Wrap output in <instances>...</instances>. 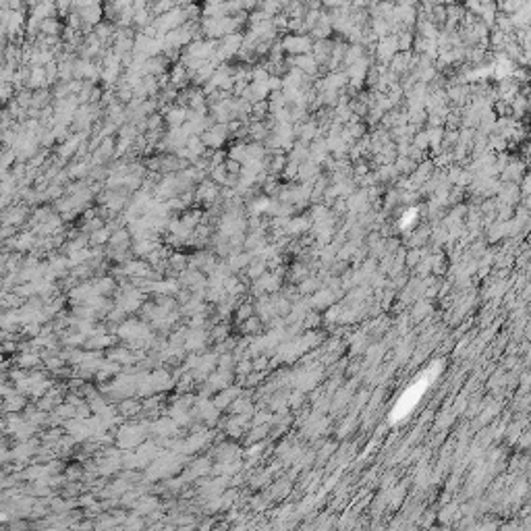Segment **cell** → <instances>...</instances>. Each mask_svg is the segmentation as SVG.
<instances>
[{
  "label": "cell",
  "mask_w": 531,
  "mask_h": 531,
  "mask_svg": "<svg viewBox=\"0 0 531 531\" xmlns=\"http://www.w3.org/2000/svg\"><path fill=\"white\" fill-rule=\"evenodd\" d=\"M3 521H9V515L5 511H0V523H3Z\"/></svg>",
  "instance_id": "cell-2"
},
{
  "label": "cell",
  "mask_w": 531,
  "mask_h": 531,
  "mask_svg": "<svg viewBox=\"0 0 531 531\" xmlns=\"http://www.w3.org/2000/svg\"><path fill=\"white\" fill-rule=\"evenodd\" d=\"M426 388H428V382H426V380L415 382V384L399 399V405H396V409L392 411V419H401V417H405V415L413 409V405H417V401H419V396L424 394Z\"/></svg>",
  "instance_id": "cell-1"
},
{
  "label": "cell",
  "mask_w": 531,
  "mask_h": 531,
  "mask_svg": "<svg viewBox=\"0 0 531 531\" xmlns=\"http://www.w3.org/2000/svg\"><path fill=\"white\" fill-rule=\"evenodd\" d=\"M3 359H5V357H3V353H0V363H3Z\"/></svg>",
  "instance_id": "cell-3"
}]
</instances>
